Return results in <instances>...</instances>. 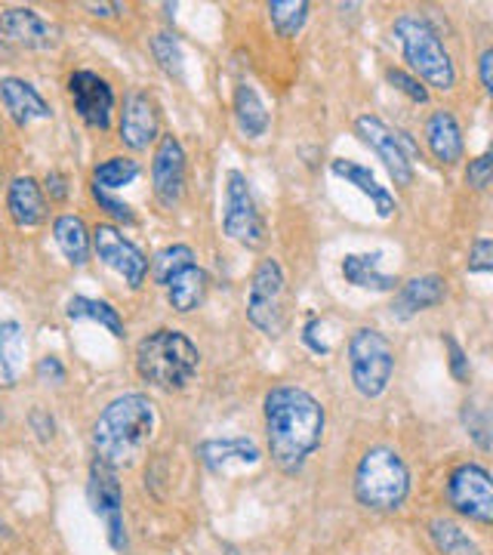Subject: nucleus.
I'll return each instance as SVG.
<instances>
[{
	"instance_id": "obj_1",
	"label": "nucleus",
	"mask_w": 493,
	"mask_h": 555,
	"mask_svg": "<svg viewBox=\"0 0 493 555\" xmlns=\"http://www.w3.org/2000/svg\"><path fill=\"white\" fill-rule=\"evenodd\" d=\"M262 411H265L269 454L275 466L284 473H299L324 441V426H327L324 404L299 386H275L265 396Z\"/></svg>"
},
{
	"instance_id": "obj_2",
	"label": "nucleus",
	"mask_w": 493,
	"mask_h": 555,
	"mask_svg": "<svg viewBox=\"0 0 493 555\" xmlns=\"http://www.w3.org/2000/svg\"><path fill=\"white\" fill-rule=\"evenodd\" d=\"M155 426H158V411L148 396L127 392V396L108 401L93 423L96 460L108 463L112 469L130 466L148 448Z\"/></svg>"
},
{
	"instance_id": "obj_3",
	"label": "nucleus",
	"mask_w": 493,
	"mask_h": 555,
	"mask_svg": "<svg viewBox=\"0 0 493 555\" xmlns=\"http://www.w3.org/2000/svg\"><path fill=\"white\" fill-rule=\"evenodd\" d=\"M197 346L182 331L160 327L137 346V371L148 386L164 392L185 389L197 374Z\"/></svg>"
},
{
	"instance_id": "obj_4",
	"label": "nucleus",
	"mask_w": 493,
	"mask_h": 555,
	"mask_svg": "<svg viewBox=\"0 0 493 555\" xmlns=\"http://www.w3.org/2000/svg\"><path fill=\"white\" fill-rule=\"evenodd\" d=\"M411 496V469L394 448L376 444L355 466V500L371 513H398Z\"/></svg>"
},
{
	"instance_id": "obj_5",
	"label": "nucleus",
	"mask_w": 493,
	"mask_h": 555,
	"mask_svg": "<svg viewBox=\"0 0 493 555\" xmlns=\"http://www.w3.org/2000/svg\"><path fill=\"white\" fill-rule=\"evenodd\" d=\"M394 38L401 43L404 62L414 68L419 78L426 80L434 90H454L456 87V68L451 53L444 50L441 35L434 31L423 16H398L394 20Z\"/></svg>"
},
{
	"instance_id": "obj_6",
	"label": "nucleus",
	"mask_w": 493,
	"mask_h": 555,
	"mask_svg": "<svg viewBox=\"0 0 493 555\" xmlns=\"http://www.w3.org/2000/svg\"><path fill=\"white\" fill-rule=\"evenodd\" d=\"M349 374L361 398H379L394 374V346L374 327H358L349 339Z\"/></svg>"
},
{
	"instance_id": "obj_7",
	"label": "nucleus",
	"mask_w": 493,
	"mask_h": 555,
	"mask_svg": "<svg viewBox=\"0 0 493 555\" xmlns=\"http://www.w3.org/2000/svg\"><path fill=\"white\" fill-rule=\"evenodd\" d=\"M247 321L265 337H281L287 324V284L277 259H262L247 291Z\"/></svg>"
},
{
	"instance_id": "obj_8",
	"label": "nucleus",
	"mask_w": 493,
	"mask_h": 555,
	"mask_svg": "<svg viewBox=\"0 0 493 555\" xmlns=\"http://www.w3.org/2000/svg\"><path fill=\"white\" fill-rule=\"evenodd\" d=\"M222 229L225 235L247 247L259 250L265 244V222L257 210V201L250 192V182L241 170H229L225 177V214H222Z\"/></svg>"
},
{
	"instance_id": "obj_9",
	"label": "nucleus",
	"mask_w": 493,
	"mask_h": 555,
	"mask_svg": "<svg viewBox=\"0 0 493 555\" xmlns=\"http://www.w3.org/2000/svg\"><path fill=\"white\" fill-rule=\"evenodd\" d=\"M87 500H90V509L105 521V534H108L112 550L124 553L127 528H124V491H120L118 469H112L102 460H93L90 481H87Z\"/></svg>"
},
{
	"instance_id": "obj_10",
	"label": "nucleus",
	"mask_w": 493,
	"mask_h": 555,
	"mask_svg": "<svg viewBox=\"0 0 493 555\" xmlns=\"http://www.w3.org/2000/svg\"><path fill=\"white\" fill-rule=\"evenodd\" d=\"M447 503L456 513L478 525L493 521L491 473L481 463H459L447 476Z\"/></svg>"
},
{
	"instance_id": "obj_11",
	"label": "nucleus",
	"mask_w": 493,
	"mask_h": 555,
	"mask_svg": "<svg viewBox=\"0 0 493 555\" xmlns=\"http://www.w3.org/2000/svg\"><path fill=\"white\" fill-rule=\"evenodd\" d=\"M90 238H93L96 257L102 259L112 272H118L133 291L145 284V278H148V259H145V254L139 250L133 241L124 238L115 225L102 222V225H96V229L90 232Z\"/></svg>"
},
{
	"instance_id": "obj_12",
	"label": "nucleus",
	"mask_w": 493,
	"mask_h": 555,
	"mask_svg": "<svg viewBox=\"0 0 493 555\" xmlns=\"http://www.w3.org/2000/svg\"><path fill=\"white\" fill-rule=\"evenodd\" d=\"M355 133L379 155V160L389 170V177L394 179V185L407 189L414 182V160L407 158V152H404L401 130H392L386 120H379L376 115H361L355 120Z\"/></svg>"
},
{
	"instance_id": "obj_13",
	"label": "nucleus",
	"mask_w": 493,
	"mask_h": 555,
	"mask_svg": "<svg viewBox=\"0 0 493 555\" xmlns=\"http://www.w3.org/2000/svg\"><path fill=\"white\" fill-rule=\"evenodd\" d=\"M68 93L75 102V112L80 120L93 130H108L112 127V112H115V90L96 72H75L68 78Z\"/></svg>"
},
{
	"instance_id": "obj_14",
	"label": "nucleus",
	"mask_w": 493,
	"mask_h": 555,
	"mask_svg": "<svg viewBox=\"0 0 493 555\" xmlns=\"http://www.w3.org/2000/svg\"><path fill=\"white\" fill-rule=\"evenodd\" d=\"M152 185L164 210H173L185 195V152L177 137H160L152 160Z\"/></svg>"
},
{
	"instance_id": "obj_15",
	"label": "nucleus",
	"mask_w": 493,
	"mask_h": 555,
	"mask_svg": "<svg viewBox=\"0 0 493 555\" xmlns=\"http://www.w3.org/2000/svg\"><path fill=\"white\" fill-rule=\"evenodd\" d=\"M0 35L25 50H53L60 40V28L31 7H7L0 13Z\"/></svg>"
},
{
	"instance_id": "obj_16",
	"label": "nucleus",
	"mask_w": 493,
	"mask_h": 555,
	"mask_svg": "<svg viewBox=\"0 0 493 555\" xmlns=\"http://www.w3.org/2000/svg\"><path fill=\"white\" fill-rule=\"evenodd\" d=\"M158 105L148 93H130L120 115V142L133 152H145L158 139Z\"/></svg>"
},
{
	"instance_id": "obj_17",
	"label": "nucleus",
	"mask_w": 493,
	"mask_h": 555,
	"mask_svg": "<svg viewBox=\"0 0 493 555\" xmlns=\"http://www.w3.org/2000/svg\"><path fill=\"white\" fill-rule=\"evenodd\" d=\"M197 456L213 476H229L235 469L257 466L262 460V451L254 438H213L197 448Z\"/></svg>"
},
{
	"instance_id": "obj_18",
	"label": "nucleus",
	"mask_w": 493,
	"mask_h": 555,
	"mask_svg": "<svg viewBox=\"0 0 493 555\" xmlns=\"http://www.w3.org/2000/svg\"><path fill=\"white\" fill-rule=\"evenodd\" d=\"M444 284H447V281L441 275H419L411 278V281H404V284L398 287V294H394L392 318L407 321V318L419 315V312H426V309H434L438 302H444V297H447V287H444Z\"/></svg>"
},
{
	"instance_id": "obj_19",
	"label": "nucleus",
	"mask_w": 493,
	"mask_h": 555,
	"mask_svg": "<svg viewBox=\"0 0 493 555\" xmlns=\"http://www.w3.org/2000/svg\"><path fill=\"white\" fill-rule=\"evenodd\" d=\"M0 102L7 108V115L16 120L20 127H28L35 120H47L50 112V102L40 96L38 90L22 78H3L0 80Z\"/></svg>"
},
{
	"instance_id": "obj_20",
	"label": "nucleus",
	"mask_w": 493,
	"mask_h": 555,
	"mask_svg": "<svg viewBox=\"0 0 493 555\" xmlns=\"http://www.w3.org/2000/svg\"><path fill=\"white\" fill-rule=\"evenodd\" d=\"M7 210L20 229H38L47 222V201L31 177H16L7 189Z\"/></svg>"
},
{
	"instance_id": "obj_21",
	"label": "nucleus",
	"mask_w": 493,
	"mask_h": 555,
	"mask_svg": "<svg viewBox=\"0 0 493 555\" xmlns=\"http://www.w3.org/2000/svg\"><path fill=\"white\" fill-rule=\"evenodd\" d=\"M426 142H429V152L441 167H454L463 160L466 152V142H463V130L451 112H434L432 118L426 120Z\"/></svg>"
},
{
	"instance_id": "obj_22",
	"label": "nucleus",
	"mask_w": 493,
	"mask_h": 555,
	"mask_svg": "<svg viewBox=\"0 0 493 555\" xmlns=\"http://www.w3.org/2000/svg\"><path fill=\"white\" fill-rule=\"evenodd\" d=\"M330 173L339 179H346L349 185H355L361 195H367L371 204L376 207V214L382 219H389L394 214V198L389 189H382L376 177L367 170V167H361L358 160H346V158H336L330 160Z\"/></svg>"
},
{
	"instance_id": "obj_23",
	"label": "nucleus",
	"mask_w": 493,
	"mask_h": 555,
	"mask_svg": "<svg viewBox=\"0 0 493 555\" xmlns=\"http://www.w3.org/2000/svg\"><path fill=\"white\" fill-rule=\"evenodd\" d=\"M25 371V331L20 321L0 318V389H13Z\"/></svg>"
},
{
	"instance_id": "obj_24",
	"label": "nucleus",
	"mask_w": 493,
	"mask_h": 555,
	"mask_svg": "<svg viewBox=\"0 0 493 555\" xmlns=\"http://www.w3.org/2000/svg\"><path fill=\"white\" fill-rule=\"evenodd\" d=\"M167 299H170V306L182 312V315H189V312H195L197 306L207 299V291H210V278L207 272L200 269V266H189V269H182L177 275L170 278L167 284Z\"/></svg>"
},
{
	"instance_id": "obj_25",
	"label": "nucleus",
	"mask_w": 493,
	"mask_h": 555,
	"mask_svg": "<svg viewBox=\"0 0 493 555\" xmlns=\"http://www.w3.org/2000/svg\"><path fill=\"white\" fill-rule=\"evenodd\" d=\"M53 238L60 244V250L72 266H87L90 254H93V238H90V229L87 222L75 214H62L53 222Z\"/></svg>"
},
{
	"instance_id": "obj_26",
	"label": "nucleus",
	"mask_w": 493,
	"mask_h": 555,
	"mask_svg": "<svg viewBox=\"0 0 493 555\" xmlns=\"http://www.w3.org/2000/svg\"><path fill=\"white\" fill-rule=\"evenodd\" d=\"M382 254H349L342 259V278L361 291H394L398 278L379 272Z\"/></svg>"
},
{
	"instance_id": "obj_27",
	"label": "nucleus",
	"mask_w": 493,
	"mask_h": 555,
	"mask_svg": "<svg viewBox=\"0 0 493 555\" xmlns=\"http://www.w3.org/2000/svg\"><path fill=\"white\" fill-rule=\"evenodd\" d=\"M235 120L241 133L250 139L262 137L269 130V108L259 100V93L250 83H237L235 90Z\"/></svg>"
},
{
	"instance_id": "obj_28",
	"label": "nucleus",
	"mask_w": 493,
	"mask_h": 555,
	"mask_svg": "<svg viewBox=\"0 0 493 555\" xmlns=\"http://www.w3.org/2000/svg\"><path fill=\"white\" fill-rule=\"evenodd\" d=\"M65 315L72 321H93V324H102L112 337H124V321H120L118 309L105 299H93V297H75L68 299L65 306Z\"/></svg>"
},
{
	"instance_id": "obj_29",
	"label": "nucleus",
	"mask_w": 493,
	"mask_h": 555,
	"mask_svg": "<svg viewBox=\"0 0 493 555\" xmlns=\"http://www.w3.org/2000/svg\"><path fill=\"white\" fill-rule=\"evenodd\" d=\"M429 540L441 555H484L472 537L451 518H432L429 521Z\"/></svg>"
},
{
	"instance_id": "obj_30",
	"label": "nucleus",
	"mask_w": 493,
	"mask_h": 555,
	"mask_svg": "<svg viewBox=\"0 0 493 555\" xmlns=\"http://www.w3.org/2000/svg\"><path fill=\"white\" fill-rule=\"evenodd\" d=\"M309 10L312 7L306 0H272L269 3V20H272L277 38H296L302 31V25L309 22Z\"/></svg>"
},
{
	"instance_id": "obj_31",
	"label": "nucleus",
	"mask_w": 493,
	"mask_h": 555,
	"mask_svg": "<svg viewBox=\"0 0 493 555\" xmlns=\"http://www.w3.org/2000/svg\"><path fill=\"white\" fill-rule=\"evenodd\" d=\"M139 177V160L133 158H108L93 170V185L102 192H118Z\"/></svg>"
},
{
	"instance_id": "obj_32",
	"label": "nucleus",
	"mask_w": 493,
	"mask_h": 555,
	"mask_svg": "<svg viewBox=\"0 0 493 555\" xmlns=\"http://www.w3.org/2000/svg\"><path fill=\"white\" fill-rule=\"evenodd\" d=\"M148 47H152V56L160 65V72L182 80V75H185V56H182L179 40L173 35H167V31H158L155 38L148 40Z\"/></svg>"
},
{
	"instance_id": "obj_33",
	"label": "nucleus",
	"mask_w": 493,
	"mask_h": 555,
	"mask_svg": "<svg viewBox=\"0 0 493 555\" xmlns=\"http://www.w3.org/2000/svg\"><path fill=\"white\" fill-rule=\"evenodd\" d=\"M189 266H195V250L189 247V244H173V247H164L155 262H152V275L158 281L160 287L170 281V278L182 272V269H189Z\"/></svg>"
},
{
	"instance_id": "obj_34",
	"label": "nucleus",
	"mask_w": 493,
	"mask_h": 555,
	"mask_svg": "<svg viewBox=\"0 0 493 555\" xmlns=\"http://www.w3.org/2000/svg\"><path fill=\"white\" fill-rule=\"evenodd\" d=\"M463 426H466V433L475 444L488 454L491 451V414H488V408H481L475 401L463 404Z\"/></svg>"
},
{
	"instance_id": "obj_35",
	"label": "nucleus",
	"mask_w": 493,
	"mask_h": 555,
	"mask_svg": "<svg viewBox=\"0 0 493 555\" xmlns=\"http://www.w3.org/2000/svg\"><path fill=\"white\" fill-rule=\"evenodd\" d=\"M386 80L392 83L394 90H401L404 96L411 102H416V105H426L429 102V90L419 83V78H414V75H407V72H401V68H389L386 72Z\"/></svg>"
},
{
	"instance_id": "obj_36",
	"label": "nucleus",
	"mask_w": 493,
	"mask_h": 555,
	"mask_svg": "<svg viewBox=\"0 0 493 555\" xmlns=\"http://www.w3.org/2000/svg\"><path fill=\"white\" fill-rule=\"evenodd\" d=\"M493 177V160L491 152H484V155H478V158L469 160V167H466V185L475 189V192H484L488 185H491Z\"/></svg>"
},
{
	"instance_id": "obj_37",
	"label": "nucleus",
	"mask_w": 493,
	"mask_h": 555,
	"mask_svg": "<svg viewBox=\"0 0 493 555\" xmlns=\"http://www.w3.org/2000/svg\"><path fill=\"white\" fill-rule=\"evenodd\" d=\"M93 198H96L99 207H102V210H105V214H108L112 219H118V222H127V225H130V222H137V214H133V207H130V204H124V201L112 198L108 192H102V189H96V185H93Z\"/></svg>"
},
{
	"instance_id": "obj_38",
	"label": "nucleus",
	"mask_w": 493,
	"mask_h": 555,
	"mask_svg": "<svg viewBox=\"0 0 493 555\" xmlns=\"http://www.w3.org/2000/svg\"><path fill=\"white\" fill-rule=\"evenodd\" d=\"M469 272H472V275H488V272H493L491 238H478L472 244V254H469Z\"/></svg>"
},
{
	"instance_id": "obj_39",
	"label": "nucleus",
	"mask_w": 493,
	"mask_h": 555,
	"mask_svg": "<svg viewBox=\"0 0 493 555\" xmlns=\"http://www.w3.org/2000/svg\"><path fill=\"white\" fill-rule=\"evenodd\" d=\"M444 346H447V352H451V374H454L459 383H469V377H472V367H469V358H466V352L459 349V343L447 334V337H444Z\"/></svg>"
},
{
	"instance_id": "obj_40",
	"label": "nucleus",
	"mask_w": 493,
	"mask_h": 555,
	"mask_svg": "<svg viewBox=\"0 0 493 555\" xmlns=\"http://www.w3.org/2000/svg\"><path fill=\"white\" fill-rule=\"evenodd\" d=\"M38 379L40 383H65V367L56 356L40 358L38 364Z\"/></svg>"
},
{
	"instance_id": "obj_41",
	"label": "nucleus",
	"mask_w": 493,
	"mask_h": 555,
	"mask_svg": "<svg viewBox=\"0 0 493 555\" xmlns=\"http://www.w3.org/2000/svg\"><path fill=\"white\" fill-rule=\"evenodd\" d=\"M28 423H31V429L38 433L40 441H50L53 433H56V423H53V416L47 414L43 408H35L31 414H28Z\"/></svg>"
},
{
	"instance_id": "obj_42",
	"label": "nucleus",
	"mask_w": 493,
	"mask_h": 555,
	"mask_svg": "<svg viewBox=\"0 0 493 555\" xmlns=\"http://www.w3.org/2000/svg\"><path fill=\"white\" fill-rule=\"evenodd\" d=\"M478 78H481V87L491 93L493 90V50H484L478 56Z\"/></svg>"
},
{
	"instance_id": "obj_43",
	"label": "nucleus",
	"mask_w": 493,
	"mask_h": 555,
	"mask_svg": "<svg viewBox=\"0 0 493 555\" xmlns=\"http://www.w3.org/2000/svg\"><path fill=\"white\" fill-rule=\"evenodd\" d=\"M47 192H50L53 201H65L68 198V179L62 177V173H50L47 177Z\"/></svg>"
},
{
	"instance_id": "obj_44",
	"label": "nucleus",
	"mask_w": 493,
	"mask_h": 555,
	"mask_svg": "<svg viewBox=\"0 0 493 555\" xmlns=\"http://www.w3.org/2000/svg\"><path fill=\"white\" fill-rule=\"evenodd\" d=\"M83 10L93 13V16H115L120 7L118 3H83Z\"/></svg>"
},
{
	"instance_id": "obj_45",
	"label": "nucleus",
	"mask_w": 493,
	"mask_h": 555,
	"mask_svg": "<svg viewBox=\"0 0 493 555\" xmlns=\"http://www.w3.org/2000/svg\"><path fill=\"white\" fill-rule=\"evenodd\" d=\"M0 423H3V414H0Z\"/></svg>"
}]
</instances>
